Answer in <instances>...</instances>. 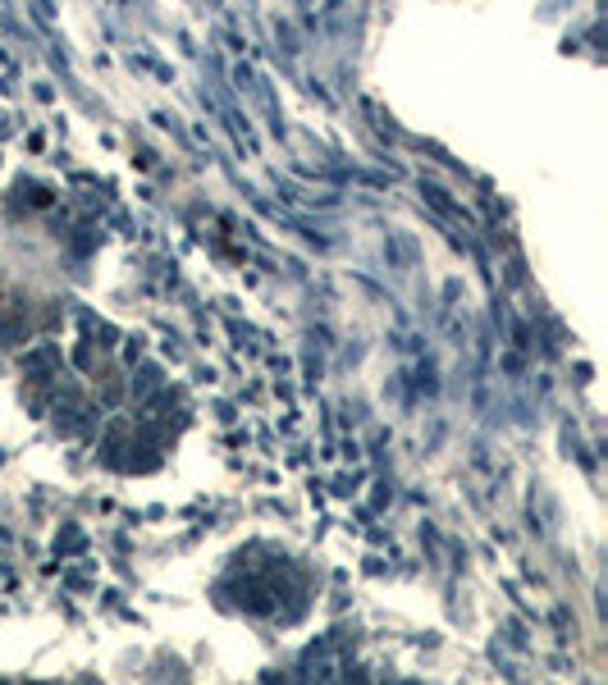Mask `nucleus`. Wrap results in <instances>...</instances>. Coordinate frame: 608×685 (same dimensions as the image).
<instances>
[{
  "mask_svg": "<svg viewBox=\"0 0 608 685\" xmlns=\"http://www.w3.org/2000/svg\"><path fill=\"white\" fill-rule=\"evenodd\" d=\"M307 681H312V685H338V672H334L330 663H312V672H307Z\"/></svg>",
  "mask_w": 608,
  "mask_h": 685,
  "instance_id": "1",
  "label": "nucleus"
}]
</instances>
